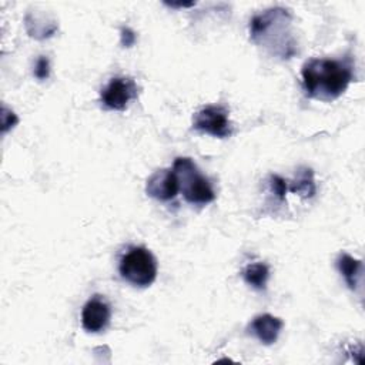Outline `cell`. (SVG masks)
Here are the masks:
<instances>
[{
    "instance_id": "cell-6",
    "label": "cell",
    "mask_w": 365,
    "mask_h": 365,
    "mask_svg": "<svg viewBox=\"0 0 365 365\" xmlns=\"http://www.w3.org/2000/svg\"><path fill=\"white\" fill-rule=\"evenodd\" d=\"M178 191V181L173 168L157 170L147 178L145 192L155 200H173Z\"/></svg>"
},
{
    "instance_id": "cell-2",
    "label": "cell",
    "mask_w": 365,
    "mask_h": 365,
    "mask_svg": "<svg viewBox=\"0 0 365 365\" xmlns=\"http://www.w3.org/2000/svg\"><path fill=\"white\" fill-rule=\"evenodd\" d=\"M173 170L178 181V190L182 192L184 198L188 202L205 205L215 200V192L208 178L200 173L197 164L191 158H175Z\"/></svg>"
},
{
    "instance_id": "cell-4",
    "label": "cell",
    "mask_w": 365,
    "mask_h": 365,
    "mask_svg": "<svg viewBox=\"0 0 365 365\" xmlns=\"http://www.w3.org/2000/svg\"><path fill=\"white\" fill-rule=\"evenodd\" d=\"M137 94L138 87L131 77H114L100 91V100L108 110L124 111Z\"/></svg>"
},
{
    "instance_id": "cell-12",
    "label": "cell",
    "mask_w": 365,
    "mask_h": 365,
    "mask_svg": "<svg viewBox=\"0 0 365 365\" xmlns=\"http://www.w3.org/2000/svg\"><path fill=\"white\" fill-rule=\"evenodd\" d=\"M269 187L272 190V192L279 198V200H285L287 191H288V181L284 180L282 177L272 174L269 178Z\"/></svg>"
},
{
    "instance_id": "cell-16",
    "label": "cell",
    "mask_w": 365,
    "mask_h": 365,
    "mask_svg": "<svg viewBox=\"0 0 365 365\" xmlns=\"http://www.w3.org/2000/svg\"><path fill=\"white\" fill-rule=\"evenodd\" d=\"M165 6L174 7V9H181V7H191L195 4V1H164Z\"/></svg>"
},
{
    "instance_id": "cell-11",
    "label": "cell",
    "mask_w": 365,
    "mask_h": 365,
    "mask_svg": "<svg viewBox=\"0 0 365 365\" xmlns=\"http://www.w3.org/2000/svg\"><path fill=\"white\" fill-rule=\"evenodd\" d=\"M244 281L255 288V289H265L267 281L269 277V268L264 262H254L248 264L241 272Z\"/></svg>"
},
{
    "instance_id": "cell-15",
    "label": "cell",
    "mask_w": 365,
    "mask_h": 365,
    "mask_svg": "<svg viewBox=\"0 0 365 365\" xmlns=\"http://www.w3.org/2000/svg\"><path fill=\"white\" fill-rule=\"evenodd\" d=\"M120 38H121L120 41H121L123 47H131V46H134V43L137 40V36H135L134 30H131L130 27H121Z\"/></svg>"
},
{
    "instance_id": "cell-14",
    "label": "cell",
    "mask_w": 365,
    "mask_h": 365,
    "mask_svg": "<svg viewBox=\"0 0 365 365\" xmlns=\"http://www.w3.org/2000/svg\"><path fill=\"white\" fill-rule=\"evenodd\" d=\"M17 123H19L17 115L11 110H9L7 107H3L1 108V131L6 133L7 130L13 128Z\"/></svg>"
},
{
    "instance_id": "cell-8",
    "label": "cell",
    "mask_w": 365,
    "mask_h": 365,
    "mask_svg": "<svg viewBox=\"0 0 365 365\" xmlns=\"http://www.w3.org/2000/svg\"><path fill=\"white\" fill-rule=\"evenodd\" d=\"M284 327L281 318L271 314L257 315L250 324V332L257 336V339L264 345H272L277 342L278 335Z\"/></svg>"
},
{
    "instance_id": "cell-5",
    "label": "cell",
    "mask_w": 365,
    "mask_h": 365,
    "mask_svg": "<svg viewBox=\"0 0 365 365\" xmlns=\"http://www.w3.org/2000/svg\"><path fill=\"white\" fill-rule=\"evenodd\" d=\"M192 128L218 138L232 134V127L227 111L220 106H207L192 117Z\"/></svg>"
},
{
    "instance_id": "cell-13",
    "label": "cell",
    "mask_w": 365,
    "mask_h": 365,
    "mask_svg": "<svg viewBox=\"0 0 365 365\" xmlns=\"http://www.w3.org/2000/svg\"><path fill=\"white\" fill-rule=\"evenodd\" d=\"M34 76L38 80H46L50 76V61L46 56H40L34 66Z\"/></svg>"
},
{
    "instance_id": "cell-7",
    "label": "cell",
    "mask_w": 365,
    "mask_h": 365,
    "mask_svg": "<svg viewBox=\"0 0 365 365\" xmlns=\"http://www.w3.org/2000/svg\"><path fill=\"white\" fill-rule=\"evenodd\" d=\"M110 305L98 295L88 299L81 311V325L87 332H101L110 322Z\"/></svg>"
},
{
    "instance_id": "cell-9",
    "label": "cell",
    "mask_w": 365,
    "mask_h": 365,
    "mask_svg": "<svg viewBox=\"0 0 365 365\" xmlns=\"http://www.w3.org/2000/svg\"><path fill=\"white\" fill-rule=\"evenodd\" d=\"M336 267L341 275L344 277L346 285L349 287V289L355 291L361 278L362 262L346 252H341L336 258Z\"/></svg>"
},
{
    "instance_id": "cell-10",
    "label": "cell",
    "mask_w": 365,
    "mask_h": 365,
    "mask_svg": "<svg viewBox=\"0 0 365 365\" xmlns=\"http://www.w3.org/2000/svg\"><path fill=\"white\" fill-rule=\"evenodd\" d=\"M289 191L301 195L302 198H311L317 192L315 181H314V171L308 167H301L297 173L295 180L288 187Z\"/></svg>"
},
{
    "instance_id": "cell-1",
    "label": "cell",
    "mask_w": 365,
    "mask_h": 365,
    "mask_svg": "<svg viewBox=\"0 0 365 365\" xmlns=\"http://www.w3.org/2000/svg\"><path fill=\"white\" fill-rule=\"evenodd\" d=\"M307 94L321 101L338 98L354 80L352 64L348 60L309 58L301 70Z\"/></svg>"
},
{
    "instance_id": "cell-3",
    "label": "cell",
    "mask_w": 365,
    "mask_h": 365,
    "mask_svg": "<svg viewBox=\"0 0 365 365\" xmlns=\"http://www.w3.org/2000/svg\"><path fill=\"white\" fill-rule=\"evenodd\" d=\"M118 271L128 284L145 288L157 277V261L150 250L144 247H131L120 259Z\"/></svg>"
}]
</instances>
